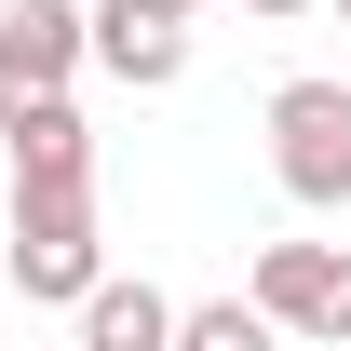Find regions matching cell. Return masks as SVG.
<instances>
[{"instance_id": "obj_5", "label": "cell", "mask_w": 351, "mask_h": 351, "mask_svg": "<svg viewBox=\"0 0 351 351\" xmlns=\"http://www.w3.org/2000/svg\"><path fill=\"white\" fill-rule=\"evenodd\" d=\"M95 68H108V82H135V95H162L176 68H189V27H176V14L108 0V14H95Z\"/></svg>"}, {"instance_id": "obj_8", "label": "cell", "mask_w": 351, "mask_h": 351, "mask_svg": "<svg viewBox=\"0 0 351 351\" xmlns=\"http://www.w3.org/2000/svg\"><path fill=\"white\" fill-rule=\"evenodd\" d=\"M176 351H284V324L257 298H203V311H176Z\"/></svg>"}, {"instance_id": "obj_2", "label": "cell", "mask_w": 351, "mask_h": 351, "mask_svg": "<svg viewBox=\"0 0 351 351\" xmlns=\"http://www.w3.org/2000/svg\"><path fill=\"white\" fill-rule=\"evenodd\" d=\"M270 176H284V203H351V82L270 95Z\"/></svg>"}, {"instance_id": "obj_6", "label": "cell", "mask_w": 351, "mask_h": 351, "mask_svg": "<svg viewBox=\"0 0 351 351\" xmlns=\"http://www.w3.org/2000/svg\"><path fill=\"white\" fill-rule=\"evenodd\" d=\"M82 351H176V298L162 284H95L82 298Z\"/></svg>"}, {"instance_id": "obj_1", "label": "cell", "mask_w": 351, "mask_h": 351, "mask_svg": "<svg viewBox=\"0 0 351 351\" xmlns=\"http://www.w3.org/2000/svg\"><path fill=\"white\" fill-rule=\"evenodd\" d=\"M95 284H108V257H95V176H14V298L82 311Z\"/></svg>"}, {"instance_id": "obj_4", "label": "cell", "mask_w": 351, "mask_h": 351, "mask_svg": "<svg viewBox=\"0 0 351 351\" xmlns=\"http://www.w3.org/2000/svg\"><path fill=\"white\" fill-rule=\"evenodd\" d=\"M243 298L284 324V338H351V257L338 243H257V284Z\"/></svg>"}, {"instance_id": "obj_9", "label": "cell", "mask_w": 351, "mask_h": 351, "mask_svg": "<svg viewBox=\"0 0 351 351\" xmlns=\"http://www.w3.org/2000/svg\"><path fill=\"white\" fill-rule=\"evenodd\" d=\"M135 14H176V27H189V0H135Z\"/></svg>"}, {"instance_id": "obj_7", "label": "cell", "mask_w": 351, "mask_h": 351, "mask_svg": "<svg viewBox=\"0 0 351 351\" xmlns=\"http://www.w3.org/2000/svg\"><path fill=\"white\" fill-rule=\"evenodd\" d=\"M14 176H95V122L68 95H41V108L14 122Z\"/></svg>"}, {"instance_id": "obj_3", "label": "cell", "mask_w": 351, "mask_h": 351, "mask_svg": "<svg viewBox=\"0 0 351 351\" xmlns=\"http://www.w3.org/2000/svg\"><path fill=\"white\" fill-rule=\"evenodd\" d=\"M82 54H95V14H82V0H14V14H0V135L27 122L41 95L82 82Z\"/></svg>"}, {"instance_id": "obj_10", "label": "cell", "mask_w": 351, "mask_h": 351, "mask_svg": "<svg viewBox=\"0 0 351 351\" xmlns=\"http://www.w3.org/2000/svg\"><path fill=\"white\" fill-rule=\"evenodd\" d=\"M243 14H311V0H243Z\"/></svg>"}, {"instance_id": "obj_11", "label": "cell", "mask_w": 351, "mask_h": 351, "mask_svg": "<svg viewBox=\"0 0 351 351\" xmlns=\"http://www.w3.org/2000/svg\"><path fill=\"white\" fill-rule=\"evenodd\" d=\"M338 14H351V0H338Z\"/></svg>"}]
</instances>
